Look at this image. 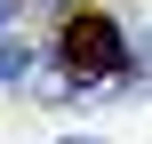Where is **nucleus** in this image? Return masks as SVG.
<instances>
[{"label": "nucleus", "mask_w": 152, "mask_h": 144, "mask_svg": "<svg viewBox=\"0 0 152 144\" xmlns=\"http://www.w3.org/2000/svg\"><path fill=\"white\" fill-rule=\"evenodd\" d=\"M56 56H64V72H88V80L128 72V40H120V24H112L104 8H72V16L56 24Z\"/></svg>", "instance_id": "obj_1"}]
</instances>
